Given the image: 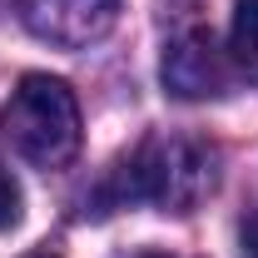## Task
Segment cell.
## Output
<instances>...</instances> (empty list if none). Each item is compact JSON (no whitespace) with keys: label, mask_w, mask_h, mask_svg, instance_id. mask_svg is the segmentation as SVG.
Here are the masks:
<instances>
[{"label":"cell","mask_w":258,"mask_h":258,"mask_svg":"<svg viewBox=\"0 0 258 258\" xmlns=\"http://www.w3.org/2000/svg\"><path fill=\"white\" fill-rule=\"evenodd\" d=\"M119 258H174V253H154V248H139V253H119Z\"/></svg>","instance_id":"7"},{"label":"cell","mask_w":258,"mask_h":258,"mask_svg":"<svg viewBox=\"0 0 258 258\" xmlns=\"http://www.w3.org/2000/svg\"><path fill=\"white\" fill-rule=\"evenodd\" d=\"M228 55H233V70L258 85V0H238V5H233Z\"/></svg>","instance_id":"5"},{"label":"cell","mask_w":258,"mask_h":258,"mask_svg":"<svg viewBox=\"0 0 258 258\" xmlns=\"http://www.w3.org/2000/svg\"><path fill=\"white\" fill-rule=\"evenodd\" d=\"M20 214H25V194L15 184V174L0 164V233H10V228L20 224Z\"/></svg>","instance_id":"6"},{"label":"cell","mask_w":258,"mask_h":258,"mask_svg":"<svg viewBox=\"0 0 258 258\" xmlns=\"http://www.w3.org/2000/svg\"><path fill=\"white\" fill-rule=\"evenodd\" d=\"M164 90L174 99H219L233 85V55L219 50V40L209 30H184L164 45Z\"/></svg>","instance_id":"3"},{"label":"cell","mask_w":258,"mask_h":258,"mask_svg":"<svg viewBox=\"0 0 258 258\" xmlns=\"http://www.w3.org/2000/svg\"><path fill=\"white\" fill-rule=\"evenodd\" d=\"M15 5L25 30L60 50H85L104 40L119 20V0H15Z\"/></svg>","instance_id":"4"},{"label":"cell","mask_w":258,"mask_h":258,"mask_svg":"<svg viewBox=\"0 0 258 258\" xmlns=\"http://www.w3.org/2000/svg\"><path fill=\"white\" fill-rule=\"evenodd\" d=\"M35 258H50V253H35Z\"/></svg>","instance_id":"9"},{"label":"cell","mask_w":258,"mask_h":258,"mask_svg":"<svg viewBox=\"0 0 258 258\" xmlns=\"http://www.w3.org/2000/svg\"><path fill=\"white\" fill-rule=\"evenodd\" d=\"M214 189H219V149L214 144L184 139V134H149L104 174L90 214L139 209V204L164 209V214H194Z\"/></svg>","instance_id":"1"},{"label":"cell","mask_w":258,"mask_h":258,"mask_svg":"<svg viewBox=\"0 0 258 258\" xmlns=\"http://www.w3.org/2000/svg\"><path fill=\"white\" fill-rule=\"evenodd\" d=\"M0 134L10 139V149L35 169H64L80 154V99L75 90L55 75H25L5 109H0Z\"/></svg>","instance_id":"2"},{"label":"cell","mask_w":258,"mask_h":258,"mask_svg":"<svg viewBox=\"0 0 258 258\" xmlns=\"http://www.w3.org/2000/svg\"><path fill=\"white\" fill-rule=\"evenodd\" d=\"M248 243H253V253H258V219H253V228H248Z\"/></svg>","instance_id":"8"}]
</instances>
